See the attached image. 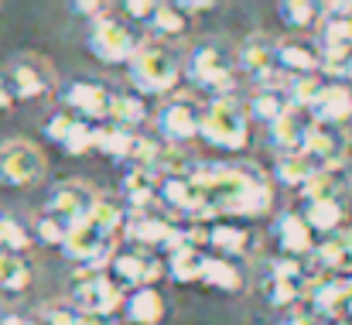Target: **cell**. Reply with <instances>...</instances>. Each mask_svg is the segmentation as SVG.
<instances>
[{"mask_svg": "<svg viewBox=\"0 0 352 325\" xmlns=\"http://www.w3.org/2000/svg\"><path fill=\"white\" fill-rule=\"evenodd\" d=\"M212 216L256 219L274 209V189L267 175L250 161H199L192 171Z\"/></svg>", "mask_w": 352, "mask_h": 325, "instance_id": "obj_1", "label": "cell"}, {"mask_svg": "<svg viewBox=\"0 0 352 325\" xmlns=\"http://www.w3.org/2000/svg\"><path fill=\"white\" fill-rule=\"evenodd\" d=\"M126 79L137 96H168L182 86L185 72L182 62L164 48V45H140V52L126 65Z\"/></svg>", "mask_w": 352, "mask_h": 325, "instance_id": "obj_2", "label": "cell"}, {"mask_svg": "<svg viewBox=\"0 0 352 325\" xmlns=\"http://www.w3.org/2000/svg\"><path fill=\"white\" fill-rule=\"evenodd\" d=\"M250 127L253 120L246 113V103H239L236 96H219L202 107L199 137L216 151H243L250 144Z\"/></svg>", "mask_w": 352, "mask_h": 325, "instance_id": "obj_3", "label": "cell"}, {"mask_svg": "<svg viewBox=\"0 0 352 325\" xmlns=\"http://www.w3.org/2000/svg\"><path fill=\"white\" fill-rule=\"evenodd\" d=\"M182 72H185L188 83H195L199 90L212 93V100H219V96H233L236 62H233V55H230L223 45H216V41L195 45Z\"/></svg>", "mask_w": 352, "mask_h": 325, "instance_id": "obj_4", "label": "cell"}, {"mask_svg": "<svg viewBox=\"0 0 352 325\" xmlns=\"http://www.w3.org/2000/svg\"><path fill=\"white\" fill-rule=\"evenodd\" d=\"M126 302V291L110 277L103 267H76L72 274V305L79 312H103V315H120Z\"/></svg>", "mask_w": 352, "mask_h": 325, "instance_id": "obj_5", "label": "cell"}, {"mask_svg": "<svg viewBox=\"0 0 352 325\" xmlns=\"http://www.w3.org/2000/svg\"><path fill=\"white\" fill-rule=\"evenodd\" d=\"M48 171L45 151L24 137H10L0 144V182L14 185V189H28L38 185Z\"/></svg>", "mask_w": 352, "mask_h": 325, "instance_id": "obj_6", "label": "cell"}, {"mask_svg": "<svg viewBox=\"0 0 352 325\" xmlns=\"http://www.w3.org/2000/svg\"><path fill=\"white\" fill-rule=\"evenodd\" d=\"M123 236L130 240V247L147 250V253H171L182 243V226L171 222L168 216H161L157 209L151 213H130Z\"/></svg>", "mask_w": 352, "mask_h": 325, "instance_id": "obj_7", "label": "cell"}, {"mask_svg": "<svg viewBox=\"0 0 352 325\" xmlns=\"http://www.w3.org/2000/svg\"><path fill=\"white\" fill-rule=\"evenodd\" d=\"M89 52L107 65H130V59L140 52V38L130 31L126 21L107 14L89 31Z\"/></svg>", "mask_w": 352, "mask_h": 325, "instance_id": "obj_8", "label": "cell"}, {"mask_svg": "<svg viewBox=\"0 0 352 325\" xmlns=\"http://www.w3.org/2000/svg\"><path fill=\"white\" fill-rule=\"evenodd\" d=\"M62 250L79 267H103V271H110V260L117 257V240L100 233L89 219H82V222L69 226V236H65Z\"/></svg>", "mask_w": 352, "mask_h": 325, "instance_id": "obj_9", "label": "cell"}, {"mask_svg": "<svg viewBox=\"0 0 352 325\" xmlns=\"http://www.w3.org/2000/svg\"><path fill=\"white\" fill-rule=\"evenodd\" d=\"M110 277L120 288H157V281L164 277V257L161 253H147V250H117V257L110 260Z\"/></svg>", "mask_w": 352, "mask_h": 325, "instance_id": "obj_10", "label": "cell"}, {"mask_svg": "<svg viewBox=\"0 0 352 325\" xmlns=\"http://www.w3.org/2000/svg\"><path fill=\"white\" fill-rule=\"evenodd\" d=\"M346 151H349L346 127H329V123L311 120V127L305 134V144H301V154H308L325 171H342L346 168Z\"/></svg>", "mask_w": 352, "mask_h": 325, "instance_id": "obj_11", "label": "cell"}, {"mask_svg": "<svg viewBox=\"0 0 352 325\" xmlns=\"http://www.w3.org/2000/svg\"><path fill=\"white\" fill-rule=\"evenodd\" d=\"M157 202L182 213L188 222H209L216 219L209 213L206 199H202V189L195 185L192 175H178V178H161V189H157Z\"/></svg>", "mask_w": 352, "mask_h": 325, "instance_id": "obj_12", "label": "cell"}, {"mask_svg": "<svg viewBox=\"0 0 352 325\" xmlns=\"http://www.w3.org/2000/svg\"><path fill=\"white\" fill-rule=\"evenodd\" d=\"M65 109L79 120H89V123H103L110 120V109H113V93L96 83V79H76L65 86Z\"/></svg>", "mask_w": 352, "mask_h": 325, "instance_id": "obj_13", "label": "cell"}, {"mask_svg": "<svg viewBox=\"0 0 352 325\" xmlns=\"http://www.w3.org/2000/svg\"><path fill=\"white\" fill-rule=\"evenodd\" d=\"M199 120H202V109L195 107L192 100H168L164 107L157 109L154 127H157V134H161L164 144L185 147L188 140L199 137Z\"/></svg>", "mask_w": 352, "mask_h": 325, "instance_id": "obj_14", "label": "cell"}, {"mask_svg": "<svg viewBox=\"0 0 352 325\" xmlns=\"http://www.w3.org/2000/svg\"><path fill=\"white\" fill-rule=\"evenodd\" d=\"M311 274H332V277H346L352 274V233L349 229H339L332 236H318L315 250H311Z\"/></svg>", "mask_w": 352, "mask_h": 325, "instance_id": "obj_15", "label": "cell"}, {"mask_svg": "<svg viewBox=\"0 0 352 325\" xmlns=\"http://www.w3.org/2000/svg\"><path fill=\"white\" fill-rule=\"evenodd\" d=\"M274 240L280 247V257H294V260H308L315 243H318V236L308 229L305 216L294 209H284L274 219Z\"/></svg>", "mask_w": 352, "mask_h": 325, "instance_id": "obj_16", "label": "cell"}, {"mask_svg": "<svg viewBox=\"0 0 352 325\" xmlns=\"http://www.w3.org/2000/svg\"><path fill=\"white\" fill-rule=\"evenodd\" d=\"M93 202H96V192L89 185H82V182H62V185H55L48 192V216L76 226V222H82V219L89 216Z\"/></svg>", "mask_w": 352, "mask_h": 325, "instance_id": "obj_17", "label": "cell"}, {"mask_svg": "<svg viewBox=\"0 0 352 325\" xmlns=\"http://www.w3.org/2000/svg\"><path fill=\"white\" fill-rule=\"evenodd\" d=\"M318 59L322 48L308 38H280L274 41V62L284 76H315L318 72Z\"/></svg>", "mask_w": 352, "mask_h": 325, "instance_id": "obj_18", "label": "cell"}, {"mask_svg": "<svg viewBox=\"0 0 352 325\" xmlns=\"http://www.w3.org/2000/svg\"><path fill=\"white\" fill-rule=\"evenodd\" d=\"M123 206L126 213H151L157 206V189H161V175L151 168H126L123 182Z\"/></svg>", "mask_w": 352, "mask_h": 325, "instance_id": "obj_19", "label": "cell"}, {"mask_svg": "<svg viewBox=\"0 0 352 325\" xmlns=\"http://www.w3.org/2000/svg\"><path fill=\"white\" fill-rule=\"evenodd\" d=\"M206 264H209V250H202V247L178 243L171 253H164V274L178 284H202Z\"/></svg>", "mask_w": 352, "mask_h": 325, "instance_id": "obj_20", "label": "cell"}, {"mask_svg": "<svg viewBox=\"0 0 352 325\" xmlns=\"http://www.w3.org/2000/svg\"><path fill=\"white\" fill-rule=\"evenodd\" d=\"M236 65H239L246 76H253L256 83H260L263 76H270V72L277 69V62H274V38H267V34H250L246 41H239V48H236Z\"/></svg>", "mask_w": 352, "mask_h": 325, "instance_id": "obj_21", "label": "cell"}, {"mask_svg": "<svg viewBox=\"0 0 352 325\" xmlns=\"http://www.w3.org/2000/svg\"><path fill=\"white\" fill-rule=\"evenodd\" d=\"M7 76H10V83H14V96H17V100H38V96H45V93L52 90V72H48L41 62H34V59L14 62V65L7 69Z\"/></svg>", "mask_w": 352, "mask_h": 325, "instance_id": "obj_22", "label": "cell"}, {"mask_svg": "<svg viewBox=\"0 0 352 325\" xmlns=\"http://www.w3.org/2000/svg\"><path fill=\"white\" fill-rule=\"evenodd\" d=\"M308 127H311V116H308V113L287 109L280 120H274V123L267 127V134H270V144H274L280 154H298L301 144H305Z\"/></svg>", "mask_w": 352, "mask_h": 325, "instance_id": "obj_23", "label": "cell"}, {"mask_svg": "<svg viewBox=\"0 0 352 325\" xmlns=\"http://www.w3.org/2000/svg\"><path fill=\"white\" fill-rule=\"evenodd\" d=\"M318 28H322L318 48H352V0L349 3H329Z\"/></svg>", "mask_w": 352, "mask_h": 325, "instance_id": "obj_24", "label": "cell"}, {"mask_svg": "<svg viewBox=\"0 0 352 325\" xmlns=\"http://www.w3.org/2000/svg\"><path fill=\"white\" fill-rule=\"evenodd\" d=\"M311 120L315 123H329V127H346V123H352V86L329 83L322 103L311 109Z\"/></svg>", "mask_w": 352, "mask_h": 325, "instance_id": "obj_25", "label": "cell"}, {"mask_svg": "<svg viewBox=\"0 0 352 325\" xmlns=\"http://www.w3.org/2000/svg\"><path fill=\"white\" fill-rule=\"evenodd\" d=\"M123 315L130 325H157L164 319V298L157 288H137V291H126V302H123Z\"/></svg>", "mask_w": 352, "mask_h": 325, "instance_id": "obj_26", "label": "cell"}, {"mask_svg": "<svg viewBox=\"0 0 352 325\" xmlns=\"http://www.w3.org/2000/svg\"><path fill=\"white\" fill-rule=\"evenodd\" d=\"M301 216L308 222V229L315 236H332L339 229H346V209L339 199H322V202H305Z\"/></svg>", "mask_w": 352, "mask_h": 325, "instance_id": "obj_27", "label": "cell"}, {"mask_svg": "<svg viewBox=\"0 0 352 325\" xmlns=\"http://www.w3.org/2000/svg\"><path fill=\"white\" fill-rule=\"evenodd\" d=\"M287 109H291V103H287L284 86H256V90H253V96H250V103H246L250 120L267 123V127H270L274 120H280Z\"/></svg>", "mask_w": 352, "mask_h": 325, "instance_id": "obj_28", "label": "cell"}, {"mask_svg": "<svg viewBox=\"0 0 352 325\" xmlns=\"http://www.w3.org/2000/svg\"><path fill=\"white\" fill-rule=\"evenodd\" d=\"M325 79L315 72V76H287V83H284V93H287V103L291 109H301V113H308L311 116V109L322 103V96H325Z\"/></svg>", "mask_w": 352, "mask_h": 325, "instance_id": "obj_29", "label": "cell"}, {"mask_svg": "<svg viewBox=\"0 0 352 325\" xmlns=\"http://www.w3.org/2000/svg\"><path fill=\"white\" fill-rule=\"evenodd\" d=\"M318 171V165L308 158V154H277V161H274V178L284 185V189H294V192H301L305 189V182L311 178Z\"/></svg>", "mask_w": 352, "mask_h": 325, "instance_id": "obj_30", "label": "cell"}, {"mask_svg": "<svg viewBox=\"0 0 352 325\" xmlns=\"http://www.w3.org/2000/svg\"><path fill=\"white\" fill-rule=\"evenodd\" d=\"M250 233L239 229V226H230V222H209V253L216 257H236V253H246L250 250Z\"/></svg>", "mask_w": 352, "mask_h": 325, "instance_id": "obj_31", "label": "cell"}, {"mask_svg": "<svg viewBox=\"0 0 352 325\" xmlns=\"http://www.w3.org/2000/svg\"><path fill=\"white\" fill-rule=\"evenodd\" d=\"M151 120V103L137 93H123V96H113V109H110V123H117L123 130L137 134L144 123Z\"/></svg>", "mask_w": 352, "mask_h": 325, "instance_id": "obj_32", "label": "cell"}, {"mask_svg": "<svg viewBox=\"0 0 352 325\" xmlns=\"http://www.w3.org/2000/svg\"><path fill=\"white\" fill-rule=\"evenodd\" d=\"M277 14H280V21L291 31H308V28H318L322 24L325 7H318L311 0H280L277 3Z\"/></svg>", "mask_w": 352, "mask_h": 325, "instance_id": "obj_33", "label": "cell"}, {"mask_svg": "<svg viewBox=\"0 0 352 325\" xmlns=\"http://www.w3.org/2000/svg\"><path fill=\"white\" fill-rule=\"evenodd\" d=\"M126 206L117 202V199H103V196H96V202H93V209H89V222L100 229V233H107V236H113L117 240V233H123V226H126Z\"/></svg>", "mask_w": 352, "mask_h": 325, "instance_id": "obj_34", "label": "cell"}, {"mask_svg": "<svg viewBox=\"0 0 352 325\" xmlns=\"http://www.w3.org/2000/svg\"><path fill=\"white\" fill-rule=\"evenodd\" d=\"M202 284H209V288H216V291L233 295V291H239V288H243V274H239V267H236L233 260L209 253V264H206Z\"/></svg>", "mask_w": 352, "mask_h": 325, "instance_id": "obj_35", "label": "cell"}, {"mask_svg": "<svg viewBox=\"0 0 352 325\" xmlns=\"http://www.w3.org/2000/svg\"><path fill=\"white\" fill-rule=\"evenodd\" d=\"M318 76H322L325 83L349 86L352 83V48H322Z\"/></svg>", "mask_w": 352, "mask_h": 325, "instance_id": "obj_36", "label": "cell"}, {"mask_svg": "<svg viewBox=\"0 0 352 325\" xmlns=\"http://www.w3.org/2000/svg\"><path fill=\"white\" fill-rule=\"evenodd\" d=\"M130 130H123L117 123H110V120H103V123H96V151L100 154H107L110 161H126V151H130Z\"/></svg>", "mask_w": 352, "mask_h": 325, "instance_id": "obj_37", "label": "cell"}, {"mask_svg": "<svg viewBox=\"0 0 352 325\" xmlns=\"http://www.w3.org/2000/svg\"><path fill=\"white\" fill-rule=\"evenodd\" d=\"M339 189H342V171H325V168H318L308 182H305V189L298 192L305 202H322V199H339Z\"/></svg>", "mask_w": 352, "mask_h": 325, "instance_id": "obj_38", "label": "cell"}, {"mask_svg": "<svg viewBox=\"0 0 352 325\" xmlns=\"http://www.w3.org/2000/svg\"><path fill=\"white\" fill-rule=\"evenodd\" d=\"M34 243V236L28 233V226L14 216H0V250L3 253H24L28 247Z\"/></svg>", "mask_w": 352, "mask_h": 325, "instance_id": "obj_39", "label": "cell"}, {"mask_svg": "<svg viewBox=\"0 0 352 325\" xmlns=\"http://www.w3.org/2000/svg\"><path fill=\"white\" fill-rule=\"evenodd\" d=\"M62 151H65V154H72V158H82V154L96 151V123H89V120H79V116H76V123H72L69 137L62 140Z\"/></svg>", "mask_w": 352, "mask_h": 325, "instance_id": "obj_40", "label": "cell"}, {"mask_svg": "<svg viewBox=\"0 0 352 325\" xmlns=\"http://www.w3.org/2000/svg\"><path fill=\"white\" fill-rule=\"evenodd\" d=\"M151 28H154L161 38H182L185 28H188V17H185L175 3H157V14L151 17Z\"/></svg>", "mask_w": 352, "mask_h": 325, "instance_id": "obj_41", "label": "cell"}, {"mask_svg": "<svg viewBox=\"0 0 352 325\" xmlns=\"http://www.w3.org/2000/svg\"><path fill=\"white\" fill-rule=\"evenodd\" d=\"M157 151H161V140L144 137V134H133L123 165H126V168H151V171H154V165H157Z\"/></svg>", "mask_w": 352, "mask_h": 325, "instance_id": "obj_42", "label": "cell"}, {"mask_svg": "<svg viewBox=\"0 0 352 325\" xmlns=\"http://www.w3.org/2000/svg\"><path fill=\"white\" fill-rule=\"evenodd\" d=\"M34 233H38V240H41L45 247H58V250H62V243H65V236H69V222H62V219L45 213V216L38 219Z\"/></svg>", "mask_w": 352, "mask_h": 325, "instance_id": "obj_43", "label": "cell"}, {"mask_svg": "<svg viewBox=\"0 0 352 325\" xmlns=\"http://www.w3.org/2000/svg\"><path fill=\"white\" fill-rule=\"evenodd\" d=\"M298 298H305V288L301 284H287V281H267V302L274 308H287L294 305Z\"/></svg>", "mask_w": 352, "mask_h": 325, "instance_id": "obj_44", "label": "cell"}, {"mask_svg": "<svg viewBox=\"0 0 352 325\" xmlns=\"http://www.w3.org/2000/svg\"><path fill=\"white\" fill-rule=\"evenodd\" d=\"M72 123H76V116H72L69 109H58V113H52V116H48V123H45V137H48L52 144H58V147H62V140L69 137Z\"/></svg>", "mask_w": 352, "mask_h": 325, "instance_id": "obj_45", "label": "cell"}, {"mask_svg": "<svg viewBox=\"0 0 352 325\" xmlns=\"http://www.w3.org/2000/svg\"><path fill=\"white\" fill-rule=\"evenodd\" d=\"M41 322L45 325H82V312L69 302V305H48L41 312Z\"/></svg>", "mask_w": 352, "mask_h": 325, "instance_id": "obj_46", "label": "cell"}, {"mask_svg": "<svg viewBox=\"0 0 352 325\" xmlns=\"http://www.w3.org/2000/svg\"><path fill=\"white\" fill-rule=\"evenodd\" d=\"M123 10H126L130 21H147L151 24V17L157 14V0H126Z\"/></svg>", "mask_w": 352, "mask_h": 325, "instance_id": "obj_47", "label": "cell"}, {"mask_svg": "<svg viewBox=\"0 0 352 325\" xmlns=\"http://www.w3.org/2000/svg\"><path fill=\"white\" fill-rule=\"evenodd\" d=\"M17 103V96H14V83H10V76L0 69V109H10Z\"/></svg>", "mask_w": 352, "mask_h": 325, "instance_id": "obj_48", "label": "cell"}, {"mask_svg": "<svg viewBox=\"0 0 352 325\" xmlns=\"http://www.w3.org/2000/svg\"><path fill=\"white\" fill-rule=\"evenodd\" d=\"M175 7L188 17V14H199V10H212V0H178Z\"/></svg>", "mask_w": 352, "mask_h": 325, "instance_id": "obj_49", "label": "cell"}, {"mask_svg": "<svg viewBox=\"0 0 352 325\" xmlns=\"http://www.w3.org/2000/svg\"><path fill=\"white\" fill-rule=\"evenodd\" d=\"M82 325H120V315H103V312H82Z\"/></svg>", "mask_w": 352, "mask_h": 325, "instance_id": "obj_50", "label": "cell"}, {"mask_svg": "<svg viewBox=\"0 0 352 325\" xmlns=\"http://www.w3.org/2000/svg\"><path fill=\"white\" fill-rule=\"evenodd\" d=\"M0 325H45L41 319H21V315H7Z\"/></svg>", "mask_w": 352, "mask_h": 325, "instance_id": "obj_51", "label": "cell"}, {"mask_svg": "<svg viewBox=\"0 0 352 325\" xmlns=\"http://www.w3.org/2000/svg\"><path fill=\"white\" fill-rule=\"evenodd\" d=\"M277 325H308V315H287V319H280Z\"/></svg>", "mask_w": 352, "mask_h": 325, "instance_id": "obj_52", "label": "cell"}, {"mask_svg": "<svg viewBox=\"0 0 352 325\" xmlns=\"http://www.w3.org/2000/svg\"><path fill=\"white\" fill-rule=\"evenodd\" d=\"M308 325H336L332 319H322V315H308Z\"/></svg>", "mask_w": 352, "mask_h": 325, "instance_id": "obj_53", "label": "cell"}, {"mask_svg": "<svg viewBox=\"0 0 352 325\" xmlns=\"http://www.w3.org/2000/svg\"><path fill=\"white\" fill-rule=\"evenodd\" d=\"M336 325H352V319H339V322H336Z\"/></svg>", "mask_w": 352, "mask_h": 325, "instance_id": "obj_54", "label": "cell"}, {"mask_svg": "<svg viewBox=\"0 0 352 325\" xmlns=\"http://www.w3.org/2000/svg\"><path fill=\"white\" fill-rule=\"evenodd\" d=\"M349 127H352V123H349Z\"/></svg>", "mask_w": 352, "mask_h": 325, "instance_id": "obj_55", "label": "cell"}]
</instances>
